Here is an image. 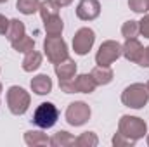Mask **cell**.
Segmentation results:
<instances>
[{
    "label": "cell",
    "instance_id": "1",
    "mask_svg": "<svg viewBox=\"0 0 149 147\" xmlns=\"http://www.w3.org/2000/svg\"><path fill=\"white\" fill-rule=\"evenodd\" d=\"M149 101V90L144 83H132L121 94L123 106L130 109H142Z\"/></svg>",
    "mask_w": 149,
    "mask_h": 147
},
{
    "label": "cell",
    "instance_id": "2",
    "mask_svg": "<svg viewBox=\"0 0 149 147\" xmlns=\"http://www.w3.org/2000/svg\"><path fill=\"white\" fill-rule=\"evenodd\" d=\"M118 132L123 133L125 137H128V139H132V140L137 142L139 139H142L148 133V125H146L144 119H141L137 116L125 114L118 121Z\"/></svg>",
    "mask_w": 149,
    "mask_h": 147
},
{
    "label": "cell",
    "instance_id": "3",
    "mask_svg": "<svg viewBox=\"0 0 149 147\" xmlns=\"http://www.w3.org/2000/svg\"><path fill=\"white\" fill-rule=\"evenodd\" d=\"M95 87L92 74H78L71 80H59V88L64 94H92Z\"/></svg>",
    "mask_w": 149,
    "mask_h": 147
},
{
    "label": "cell",
    "instance_id": "4",
    "mask_svg": "<svg viewBox=\"0 0 149 147\" xmlns=\"http://www.w3.org/2000/svg\"><path fill=\"white\" fill-rule=\"evenodd\" d=\"M7 106H9V111L12 112V114H16V116H21V114H24L28 107H30V102H31V97H30V94L24 90V88H21V87H17V85H14V87H10L9 90H7Z\"/></svg>",
    "mask_w": 149,
    "mask_h": 147
},
{
    "label": "cell",
    "instance_id": "5",
    "mask_svg": "<svg viewBox=\"0 0 149 147\" xmlns=\"http://www.w3.org/2000/svg\"><path fill=\"white\" fill-rule=\"evenodd\" d=\"M43 52L52 64H57V62L68 59V45L61 35L59 37L47 35V38L43 40Z\"/></svg>",
    "mask_w": 149,
    "mask_h": 147
},
{
    "label": "cell",
    "instance_id": "6",
    "mask_svg": "<svg viewBox=\"0 0 149 147\" xmlns=\"http://www.w3.org/2000/svg\"><path fill=\"white\" fill-rule=\"evenodd\" d=\"M57 118H59V109L56 107V104H52V102H42L35 109V112H33V119L31 121L37 125L38 128L47 130V128H52L56 125Z\"/></svg>",
    "mask_w": 149,
    "mask_h": 147
},
{
    "label": "cell",
    "instance_id": "7",
    "mask_svg": "<svg viewBox=\"0 0 149 147\" xmlns=\"http://www.w3.org/2000/svg\"><path fill=\"white\" fill-rule=\"evenodd\" d=\"M120 55H121V45L114 40H106L101 43L95 54V62L97 66H111Z\"/></svg>",
    "mask_w": 149,
    "mask_h": 147
},
{
    "label": "cell",
    "instance_id": "8",
    "mask_svg": "<svg viewBox=\"0 0 149 147\" xmlns=\"http://www.w3.org/2000/svg\"><path fill=\"white\" fill-rule=\"evenodd\" d=\"M90 114H92V111L87 102L76 101V102H71L66 109V121L71 126H81L90 119Z\"/></svg>",
    "mask_w": 149,
    "mask_h": 147
},
{
    "label": "cell",
    "instance_id": "9",
    "mask_svg": "<svg viewBox=\"0 0 149 147\" xmlns=\"http://www.w3.org/2000/svg\"><path fill=\"white\" fill-rule=\"evenodd\" d=\"M95 33L92 28H80L73 37V50L78 55H87L94 47Z\"/></svg>",
    "mask_w": 149,
    "mask_h": 147
},
{
    "label": "cell",
    "instance_id": "10",
    "mask_svg": "<svg viewBox=\"0 0 149 147\" xmlns=\"http://www.w3.org/2000/svg\"><path fill=\"white\" fill-rule=\"evenodd\" d=\"M101 14L99 0H80L76 7V17L81 21H94Z\"/></svg>",
    "mask_w": 149,
    "mask_h": 147
},
{
    "label": "cell",
    "instance_id": "11",
    "mask_svg": "<svg viewBox=\"0 0 149 147\" xmlns=\"http://www.w3.org/2000/svg\"><path fill=\"white\" fill-rule=\"evenodd\" d=\"M142 50H144V47H142V43H141L137 38H127L125 43L121 45V55H123L127 61L135 62V64H137V61H139Z\"/></svg>",
    "mask_w": 149,
    "mask_h": 147
},
{
    "label": "cell",
    "instance_id": "12",
    "mask_svg": "<svg viewBox=\"0 0 149 147\" xmlns=\"http://www.w3.org/2000/svg\"><path fill=\"white\" fill-rule=\"evenodd\" d=\"M30 85L37 95H47L52 92V80L49 78V74H37Z\"/></svg>",
    "mask_w": 149,
    "mask_h": 147
},
{
    "label": "cell",
    "instance_id": "13",
    "mask_svg": "<svg viewBox=\"0 0 149 147\" xmlns=\"http://www.w3.org/2000/svg\"><path fill=\"white\" fill-rule=\"evenodd\" d=\"M54 71H56L59 80H71L74 74H76V62H74L73 59L68 57V59L57 62L56 68H54Z\"/></svg>",
    "mask_w": 149,
    "mask_h": 147
},
{
    "label": "cell",
    "instance_id": "14",
    "mask_svg": "<svg viewBox=\"0 0 149 147\" xmlns=\"http://www.w3.org/2000/svg\"><path fill=\"white\" fill-rule=\"evenodd\" d=\"M92 78H94V81H95V85L99 87H102V85H108V83H111L113 81V69L109 66H95L94 69H92Z\"/></svg>",
    "mask_w": 149,
    "mask_h": 147
},
{
    "label": "cell",
    "instance_id": "15",
    "mask_svg": "<svg viewBox=\"0 0 149 147\" xmlns=\"http://www.w3.org/2000/svg\"><path fill=\"white\" fill-rule=\"evenodd\" d=\"M50 142V139L47 137V133H43L42 130H30L24 133V144L30 147H40L47 146Z\"/></svg>",
    "mask_w": 149,
    "mask_h": 147
},
{
    "label": "cell",
    "instance_id": "16",
    "mask_svg": "<svg viewBox=\"0 0 149 147\" xmlns=\"http://www.w3.org/2000/svg\"><path fill=\"white\" fill-rule=\"evenodd\" d=\"M42 66V54L37 52L35 49L28 54H24V59H23V69L26 73H33L37 71L38 68Z\"/></svg>",
    "mask_w": 149,
    "mask_h": 147
},
{
    "label": "cell",
    "instance_id": "17",
    "mask_svg": "<svg viewBox=\"0 0 149 147\" xmlns=\"http://www.w3.org/2000/svg\"><path fill=\"white\" fill-rule=\"evenodd\" d=\"M43 28H45V33L50 35V37H59L64 30V23L59 16H54V17H49L43 21Z\"/></svg>",
    "mask_w": 149,
    "mask_h": 147
},
{
    "label": "cell",
    "instance_id": "18",
    "mask_svg": "<svg viewBox=\"0 0 149 147\" xmlns=\"http://www.w3.org/2000/svg\"><path fill=\"white\" fill-rule=\"evenodd\" d=\"M74 139L71 133H68L66 130H61V132H57V133H54L52 137H50V146L52 147H70V146H74Z\"/></svg>",
    "mask_w": 149,
    "mask_h": 147
},
{
    "label": "cell",
    "instance_id": "19",
    "mask_svg": "<svg viewBox=\"0 0 149 147\" xmlns=\"http://www.w3.org/2000/svg\"><path fill=\"white\" fill-rule=\"evenodd\" d=\"M59 9H61V5H59L56 0H43V2L40 3V9H38V12H40L42 19L45 21V19H49V17L59 16Z\"/></svg>",
    "mask_w": 149,
    "mask_h": 147
},
{
    "label": "cell",
    "instance_id": "20",
    "mask_svg": "<svg viewBox=\"0 0 149 147\" xmlns=\"http://www.w3.org/2000/svg\"><path fill=\"white\" fill-rule=\"evenodd\" d=\"M10 45H12V49H14L16 52L28 54V52H31V50L35 49V40H33L31 37H28V35L24 33L23 37H19L17 40H14Z\"/></svg>",
    "mask_w": 149,
    "mask_h": 147
},
{
    "label": "cell",
    "instance_id": "21",
    "mask_svg": "<svg viewBox=\"0 0 149 147\" xmlns=\"http://www.w3.org/2000/svg\"><path fill=\"white\" fill-rule=\"evenodd\" d=\"M26 33V28H24V23L19 21V19H10V24H9V30L5 33L7 40L12 43L14 40H17L19 37H23Z\"/></svg>",
    "mask_w": 149,
    "mask_h": 147
},
{
    "label": "cell",
    "instance_id": "22",
    "mask_svg": "<svg viewBox=\"0 0 149 147\" xmlns=\"http://www.w3.org/2000/svg\"><path fill=\"white\" fill-rule=\"evenodd\" d=\"M40 0H17L16 2V7H17V10L21 12V14H24V16H31V14H35L38 9H40Z\"/></svg>",
    "mask_w": 149,
    "mask_h": 147
},
{
    "label": "cell",
    "instance_id": "23",
    "mask_svg": "<svg viewBox=\"0 0 149 147\" xmlns=\"http://www.w3.org/2000/svg\"><path fill=\"white\" fill-rule=\"evenodd\" d=\"M97 144H99V139H97V135L94 132H83L74 140V146L78 147H95Z\"/></svg>",
    "mask_w": 149,
    "mask_h": 147
},
{
    "label": "cell",
    "instance_id": "24",
    "mask_svg": "<svg viewBox=\"0 0 149 147\" xmlns=\"http://www.w3.org/2000/svg\"><path fill=\"white\" fill-rule=\"evenodd\" d=\"M121 35L127 38H137L139 35V21H127V23H123V26H121Z\"/></svg>",
    "mask_w": 149,
    "mask_h": 147
},
{
    "label": "cell",
    "instance_id": "25",
    "mask_svg": "<svg viewBox=\"0 0 149 147\" xmlns=\"http://www.w3.org/2000/svg\"><path fill=\"white\" fill-rule=\"evenodd\" d=\"M128 7L135 14H144L149 10V0H128Z\"/></svg>",
    "mask_w": 149,
    "mask_h": 147
},
{
    "label": "cell",
    "instance_id": "26",
    "mask_svg": "<svg viewBox=\"0 0 149 147\" xmlns=\"http://www.w3.org/2000/svg\"><path fill=\"white\" fill-rule=\"evenodd\" d=\"M135 144V140H132V139H128V137H125L123 133H116L114 137H113V146L114 147H127V146H134Z\"/></svg>",
    "mask_w": 149,
    "mask_h": 147
},
{
    "label": "cell",
    "instance_id": "27",
    "mask_svg": "<svg viewBox=\"0 0 149 147\" xmlns=\"http://www.w3.org/2000/svg\"><path fill=\"white\" fill-rule=\"evenodd\" d=\"M139 33L144 38H149V14L139 21Z\"/></svg>",
    "mask_w": 149,
    "mask_h": 147
},
{
    "label": "cell",
    "instance_id": "28",
    "mask_svg": "<svg viewBox=\"0 0 149 147\" xmlns=\"http://www.w3.org/2000/svg\"><path fill=\"white\" fill-rule=\"evenodd\" d=\"M137 64L142 66V68H149V47H144V50H142V54H141Z\"/></svg>",
    "mask_w": 149,
    "mask_h": 147
},
{
    "label": "cell",
    "instance_id": "29",
    "mask_svg": "<svg viewBox=\"0 0 149 147\" xmlns=\"http://www.w3.org/2000/svg\"><path fill=\"white\" fill-rule=\"evenodd\" d=\"M9 24H10V21H9L5 16H2V14H0V35H5V33H7Z\"/></svg>",
    "mask_w": 149,
    "mask_h": 147
},
{
    "label": "cell",
    "instance_id": "30",
    "mask_svg": "<svg viewBox=\"0 0 149 147\" xmlns=\"http://www.w3.org/2000/svg\"><path fill=\"white\" fill-rule=\"evenodd\" d=\"M56 2H57V3H59L61 7H68V5H70V3H71L73 0H56Z\"/></svg>",
    "mask_w": 149,
    "mask_h": 147
},
{
    "label": "cell",
    "instance_id": "31",
    "mask_svg": "<svg viewBox=\"0 0 149 147\" xmlns=\"http://www.w3.org/2000/svg\"><path fill=\"white\" fill-rule=\"evenodd\" d=\"M0 95H2V83H0Z\"/></svg>",
    "mask_w": 149,
    "mask_h": 147
},
{
    "label": "cell",
    "instance_id": "32",
    "mask_svg": "<svg viewBox=\"0 0 149 147\" xmlns=\"http://www.w3.org/2000/svg\"><path fill=\"white\" fill-rule=\"evenodd\" d=\"M3 2H7V0H0V3H3Z\"/></svg>",
    "mask_w": 149,
    "mask_h": 147
},
{
    "label": "cell",
    "instance_id": "33",
    "mask_svg": "<svg viewBox=\"0 0 149 147\" xmlns=\"http://www.w3.org/2000/svg\"><path fill=\"white\" fill-rule=\"evenodd\" d=\"M146 87H148V90H149V81H148V85H146Z\"/></svg>",
    "mask_w": 149,
    "mask_h": 147
},
{
    "label": "cell",
    "instance_id": "34",
    "mask_svg": "<svg viewBox=\"0 0 149 147\" xmlns=\"http://www.w3.org/2000/svg\"><path fill=\"white\" fill-rule=\"evenodd\" d=\"M148 146H149V135H148Z\"/></svg>",
    "mask_w": 149,
    "mask_h": 147
}]
</instances>
